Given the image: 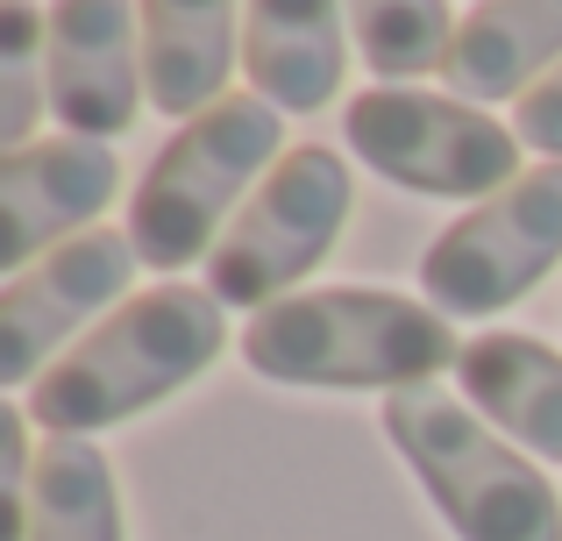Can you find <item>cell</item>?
Segmentation results:
<instances>
[{"instance_id": "e0dca14e", "label": "cell", "mask_w": 562, "mask_h": 541, "mask_svg": "<svg viewBox=\"0 0 562 541\" xmlns=\"http://www.w3.org/2000/svg\"><path fill=\"white\" fill-rule=\"evenodd\" d=\"M50 14L29 0H0V150H29L36 143V114L50 100Z\"/></svg>"}, {"instance_id": "3957f363", "label": "cell", "mask_w": 562, "mask_h": 541, "mask_svg": "<svg viewBox=\"0 0 562 541\" xmlns=\"http://www.w3.org/2000/svg\"><path fill=\"white\" fill-rule=\"evenodd\" d=\"M392 449L413 463L435 514L456 528V541H562V499L555 485L477 414L449 392L413 385L378 406Z\"/></svg>"}, {"instance_id": "52a82bcc", "label": "cell", "mask_w": 562, "mask_h": 541, "mask_svg": "<svg viewBox=\"0 0 562 541\" xmlns=\"http://www.w3.org/2000/svg\"><path fill=\"white\" fill-rule=\"evenodd\" d=\"M562 264V165H535L506 193L477 200L420 257V285L449 320H484L527 300Z\"/></svg>"}, {"instance_id": "8fae6325", "label": "cell", "mask_w": 562, "mask_h": 541, "mask_svg": "<svg viewBox=\"0 0 562 541\" xmlns=\"http://www.w3.org/2000/svg\"><path fill=\"white\" fill-rule=\"evenodd\" d=\"M243 71L271 108L321 114L342 86V0H249Z\"/></svg>"}, {"instance_id": "9a60e30c", "label": "cell", "mask_w": 562, "mask_h": 541, "mask_svg": "<svg viewBox=\"0 0 562 541\" xmlns=\"http://www.w3.org/2000/svg\"><path fill=\"white\" fill-rule=\"evenodd\" d=\"M29 541H128L122 528V485L108 457L79 435H50L36 449L29 485Z\"/></svg>"}, {"instance_id": "7a4b0ae2", "label": "cell", "mask_w": 562, "mask_h": 541, "mask_svg": "<svg viewBox=\"0 0 562 541\" xmlns=\"http://www.w3.org/2000/svg\"><path fill=\"white\" fill-rule=\"evenodd\" d=\"M243 357L278 385H342V392H413L435 371L463 363L456 320L441 306L398 300L378 285L285 292L249 314Z\"/></svg>"}, {"instance_id": "30bf717a", "label": "cell", "mask_w": 562, "mask_h": 541, "mask_svg": "<svg viewBox=\"0 0 562 541\" xmlns=\"http://www.w3.org/2000/svg\"><path fill=\"white\" fill-rule=\"evenodd\" d=\"M122 185V165L100 136H43L29 150L0 157V264L29 271L36 257L71 243Z\"/></svg>"}, {"instance_id": "277c9868", "label": "cell", "mask_w": 562, "mask_h": 541, "mask_svg": "<svg viewBox=\"0 0 562 541\" xmlns=\"http://www.w3.org/2000/svg\"><path fill=\"white\" fill-rule=\"evenodd\" d=\"M278 157H285V122L263 93H228L206 114L179 122L128 200L136 257L157 271H186L214 257L228 207L249 193V179H271Z\"/></svg>"}, {"instance_id": "2e32d148", "label": "cell", "mask_w": 562, "mask_h": 541, "mask_svg": "<svg viewBox=\"0 0 562 541\" xmlns=\"http://www.w3.org/2000/svg\"><path fill=\"white\" fill-rule=\"evenodd\" d=\"M349 29H357L363 65L384 86H406L420 71H441L456 29H449V0H342Z\"/></svg>"}, {"instance_id": "5bb4252c", "label": "cell", "mask_w": 562, "mask_h": 541, "mask_svg": "<svg viewBox=\"0 0 562 541\" xmlns=\"http://www.w3.org/2000/svg\"><path fill=\"white\" fill-rule=\"evenodd\" d=\"M562 57V0H484L441 57V79L456 100H513L535 93L541 71Z\"/></svg>"}, {"instance_id": "9c48e42d", "label": "cell", "mask_w": 562, "mask_h": 541, "mask_svg": "<svg viewBox=\"0 0 562 541\" xmlns=\"http://www.w3.org/2000/svg\"><path fill=\"white\" fill-rule=\"evenodd\" d=\"M50 108L71 136H122L143 108V8L57 0L50 8Z\"/></svg>"}, {"instance_id": "4fadbf2b", "label": "cell", "mask_w": 562, "mask_h": 541, "mask_svg": "<svg viewBox=\"0 0 562 541\" xmlns=\"http://www.w3.org/2000/svg\"><path fill=\"white\" fill-rule=\"evenodd\" d=\"M463 406H477L513 449L562 463V349L535 335H477L456 363Z\"/></svg>"}, {"instance_id": "ac0fdd59", "label": "cell", "mask_w": 562, "mask_h": 541, "mask_svg": "<svg viewBox=\"0 0 562 541\" xmlns=\"http://www.w3.org/2000/svg\"><path fill=\"white\" fill-rule=\"evenodd\" d=\"M513 136L535 143V150H549V165H562V65L535 86V93H520V108H513Z\"/></svg>"}, {"instance_id": "8992f818", "label": "cell", "mask_w": 562, "mask_h": 541, "mask_svg": "<svg viewBox=\"0 0 562 541\" xmlns=\"http://www.w3.org/2000/svg\"><path fill=\"white\" fill-rule=\"evenodd\" d=\"M342 136L378 179L435 200H492L520 179V136L498 128L456 93L420 86H371L349 100Z\"/></svg>"}, {"instance_id": "6da1fadb", "label": "cell", "mask_w": 562, "mask_h": 541, "mask_svg": "<svg viewBox=\"0 0 562 541\" xmlns=\"http://www.w3.org/2000/svg\"><path fill=\"white\" fill-rule=\"evenodd\" d=\"M228 342L221 300L200 285H157L122 300L100 328H86L36 385L22 392V414L43 435H100L114 420H136L165 392L192 385Z\"/></svg>"}, {"instance_id": "7c38bea8", "label": "cell", "mask_w": 562, "mask_h": 541, "mask_svg": "<svg viewBox=\"0 0 562 541\" xmlns=\"http://www.w3.org/2000/svg\"><path fill=\"white\" fill-rule=\"evenodd\" d=\"M143 8V86L150 108L192 122L228 100V65L243 50L235 0H136Z\"/></svg>"}, {"instance_id": "ba28073f", "label": "cell", "mask_w": 562, "mask_h": 541, "mask_svg": "<svg viewBox=\"0 0 562 541\" xmlns=\"http://www.w3.org/2000/svg\"><path fill=\"white\" fill-rule=\"evenodd\" d=\"M136 264L143 257L128 243V228L122 236L114 228H86V236L57 243L50 257H36L29 271H14L8 292H0V385L8 392L36 385L65 357L57 342H71L100 306H122Z\"/></svg>"}, {"instance_id": "5b68a950", "label": "cell", "mask_w": 562, "mask_h": 541, "mask_svg": "<svg viewBox=\"0 0 562 541\" xmlns=\"http://www.w3.org/2000/svg\"><path fill=\"white\" fill-rule=\"evenodd\" d=\"M349 207H357V179L335 150L300 143L271 165V179L249 193V207L228 222V236L206 257V292L221 306H249L263 314L271 300H285L321 257L335 250Z\"/></svg>"}]
</instances>
